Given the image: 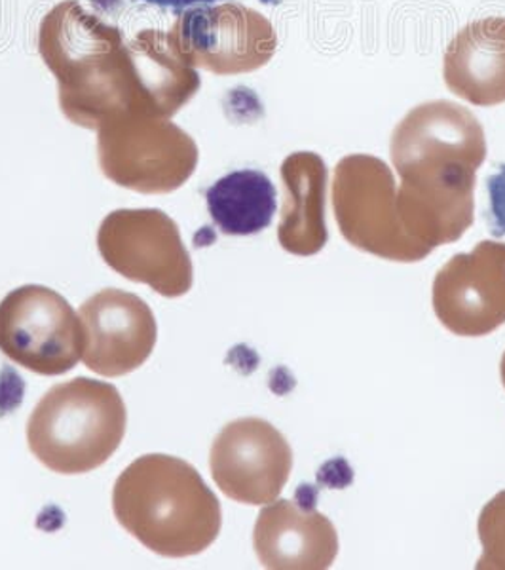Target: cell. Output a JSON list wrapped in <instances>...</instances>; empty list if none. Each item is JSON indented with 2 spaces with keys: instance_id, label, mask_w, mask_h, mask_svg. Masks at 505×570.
I'll use <instances>...</instances> for the list:
<instances>
[{
  "instance_id": "1",
  "label": "cell",
  "mask_w": 505,
  "mask_h": 570,
  "mask_svg": "<svg viewBox=\"0 0 505 570\" xmlns=\"http://www.w3.org/2000/svg\"><path fill=\"white\" fill-rule=\"evenodd\" d=\"M120 525L162 558H192L219 537L222 512L192 464L169 454H145L112 489Z\"/></svg>"
},
{
  "instance_id": "2",
  "label": "cell",
  "mask_w": 505,
  "mask_h": 570,
  "mask_svg": "<svg viewBox=\"0 0 505 570\" xmlns=\"http://www.w3.org/2000/svg\"><path fill=\"white\" fill-rule=\"evenodd\" d=\"M126 426L128 411L117 386L78 376L46 392L27 422V443L48 470L78 475L117 453Z\"/></svg>"
},
{
  "instance_id": "3",
  "label": "cell",
  "mask_w": 505,
  "mask_h": 570,
  "mask_svg": "<svg viewBox=\"0 0 505 570\" xmlns=\"http://www.w3.org/2000/svg\"><path fill=\"white\" fill-rule=\"evenodd\" d=\"M389 153L403 183L475 190L486 158L485 131L469 110L437 99L408 110L394 130Z\"/></svg>"
},
{
  "instance_id": "4",
  "label": "cell",
  "mask_w": 505,
  "mask_h": 570,
  "mask_svg": "<svg viewBox=\"0 0 505 570\" xmlns=\"http://www.w3.org/2000/svg\"><path fill=\"white\" fill-rule=\"evenodd\" d=\"M333 208L340 233L357 249L396 263L426 259L403 228L396 179L380 158L351 155L337 164Z\"/></svg>"
},
{
  "instance_id": "5",
  "label": "cell",
  "mask_w": 505,
  "mask_h": 570,
  "mask_svg": "<svg viewBox=\"0 0 505 570\" xmlns=\"http://www.w3.org/2000/svg\"><path fill=\"white\" fill-rule=\"evenodd\" d=\"M0 352L37 375H66L85 352V327L59 293L21 285L0 303Z\"/></svg>"
},
{
  "instance_id": "6",
  "label": "cell",
  "mask_w": 505,
  "mask_h": 570,
  "mask_svg": "<svg viewBox=\"0 0 505 570\" xmlns=\"http://www.w3.org/2000/svg\"><path fill=\"white\" fill-rule=\"evenodd\" d=\"M98 247L115 273L162 297H182L192 289L190 253L176 223L158 209L110 214L99 228Z\"/></svg>"
},
{
  "instance_id": "7",
  "label": "cell",
  "mask_w": 505,
  "mask_h": 570,
  "mask_svg": "<svg viewBox=\"0 0 505 570\" xmlns=\"http://www.w3.org/2000/svg\"><path fill=\"white\" fill-rule=\"evenodd\" d=\"M209 466L220 493L249 505L278 500L293 470V451L270 422L247 416L215 438Z\"/></svg>"
},
{
  "instance_id": "8",
  "label": "cell",
  "mask_w": 505,
  "mask_h": 570,
  "mask_svg": "<svg viewBox=\"0 0 505 570\" xmlns=\"http://www.w3.org/2000/svg\"><path fill=\"white\" fill-rule=\"evenodd\" d=\"M434 312L461 337H485L505 324V244L481 242L440 266L434 279Z\"/></svg>"
},
{
  "instance_id": "9",
  "label": "cell",
  "mask_w": 505,
  "mask_h": 570,
  "mask_svg": "<svg viewBox=\"0 0 505 570\" xmlns=\"http://www.w3.org/2000/svg\"><path fill=\"white\" fill-rule=\"evenodd\" d=\"M85 327L82 360L101 376L130 375L155 351L158 327L143 298L122 289H103L78 311Z\"/></svg>"
},
{
  "instance_id": "10",
  "label": "cell",
  "mask_w": 505,
  "mask_h": 570,
  "mask_svg": "<svg viewBox=\"0 0 505 570\" xmlns=\"http://www.w3.org/2000/svg\"><path fill=\"white\" fill-rule=\"evenodd\" d=\"M253 546L265 569L324 570L337 559L338 534L314 504L274 500L260 510Z\"/></svg>"
},
{
  "instance_id": "11",
  "label": "cell",
  "mask_w": 505,
  "mask_h": 570,
  "mask_svg": "<svg viewBox=\"0 0 505 570\" xmlns=\"http://www.w3.org/2000/svg\"><path fill=\"white\" fill-rule=\"evenodd\" d=\"M443 75L448 90L467 104H505V18H483L458 31L447 46Z\"/></svg>"
},
{
  "instance_id": "12",
  "label": "cell",
  "mask_w": 505,
  "mask_h": 570,
  "mask_svg": "<svg viewBox=\"0 0 505 570\" xmlns=\"http://www.w3.org/2000/svg\"><path fill=\"white\" fill-rule=\"evenodd\" d=\"M286 204L281 209L278 240L287 253L310 257L329 240L325 220L327 166L316 153H295L281 166Z\"/></svg>"
},
{
  "instance_id": "13",
  "label": "cell",
  "mask_w": 505,
  "mask_h": 570,
  "mask_svg": "<svg viewBox=\"0 0 505 570\" xmlns=\"http://www.w3.org/2000/svg\"><path fill=\"white\" fill-rule=\"evenodd\" d=\"M276 198L274 183L259 169H238L206 190L209 215L227 236H253L270 227Z\"/></svg>"
},
{
  "instance_id": "14",
  "label": "cell",
  "mask_w": 505,
  "mask_h": 570,
  "mask_svg": "<svg viewBox=\"0 0 505 570\" xmlns=\"http://www.w3.org/2000/svg\"><path fill=\"white\" fill-rule=\"evenodd\" d=\"M483 556L477 570H505V491L483 508L477 523Z\"/></svg>"
},
{
  "instance_id": "15",
  "label": "cell",
  "mask_w": 505,
  "mask_h": 570,
  "mask_svg": "<svg viewBox=\"0 0 505 570\" xmlns=\"http://www.w3.org/2000/svg\"><path fill=\"white\" fill-rule=\"evenodd\" d=\"M486 190H488V202H491V230L496 238L505 236V164L499 166L498 171L494 176L488 177L486 181Z\"/></svg>"
},
{
  "instance_id": "16",
  "label": "cell",
  "mask_w": 505,
  "mask_h": 570,
  "mask_svg": "<svg viewBox=\"0 0 505 570\" xmlns=\"http://www.w3.org/2000/svg\"><path fill=\"white\" fill-rule=\"evenodd\" d=\"M145 2L152 4V7L182 10V8L211 7V4H217L220 0H145Z\"/></svg>"
},
{
  "instance_id": "17",
  "label": "cell",
  "mask_w": 505,
  "mask_h": 570,
  "mask_svg": "<svg viewBox=\"0 0 505 570\" xmlns=\"http://www.w3.org/2000/svg\"><path fill=\"white\" fill-rule=\"evenodd\" d=\"M499 373H502V383H504L505 389V352L504 356H502V363H499Z\"/></svg>"
}]
</instances>
